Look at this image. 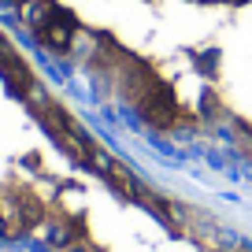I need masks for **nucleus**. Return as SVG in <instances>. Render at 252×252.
I'll list each match as a JSON object with an SVG mask.
<instances>
[{
  "label": "nucleus",
  "mask_w": 252,
  "mask_h": 252,
  "mask_svg": "<svg viewBox=\"0 0 252 252\" xmlns=\"http://www.w3.org/2000/svg\"><path fill=\"white\" fill-rule=\"evenodd\" d=\"M41 82L30 67H23L19 56L8 52V41L0 37V159L33 167V171H52L41 152V134H48L41 119ZM52 197L30 193V189H4L0 186V215L8 222L11 241L26 234H37L45 222Z\"/></svg>",
  "instance_id": "3"
},
{
  "label": "nucleus",
  "mask_w": 252,
  "mask_h": 252,
  "mask_svg": "<svg viewBox=\"0 0 252 252\" xmlns=\"http://www.w3.org/2000/svg\"><path fill=\"white\" fill-rule=\"evenodd\" d=\"M197 141H222L252 167V0H226L200 52Z\"/></svg>",
  "instance_id": "2"
},
{
  "label": "nucleus",
  "mask_w": 252,
  "mask_h": 252,
  "mask_svg": "<svg viewBox=\"0 0 252 252\" xmlns=\"http://www.w3.org/2000/svg\"><path fill=\"white\" fill-rule=\"evenodd\" d=\"M226 0H0L96 100L163 141H197V63Z\"/></svg>",
  "instance_id": "1"
}]
</instances>
